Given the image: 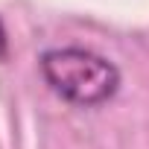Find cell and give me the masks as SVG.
<instances>
[{
    "label": "cell",
    "mask_w": 149,
    "mask_h": 149,
    "mask_svg": "<svg viewBox=\"0 0 149 149\" xmlns=\"http://www.w3.org/2000/svg\"><path fill=\"white\" fill-rule=\"evenodd\" d=\"M41 73L58 97L76 105H100L108 97H114L120 85V73L111 61L79 47L44 53Z\"/></svg>",
    "instance_id": "obj_1"
}]
</instances>
